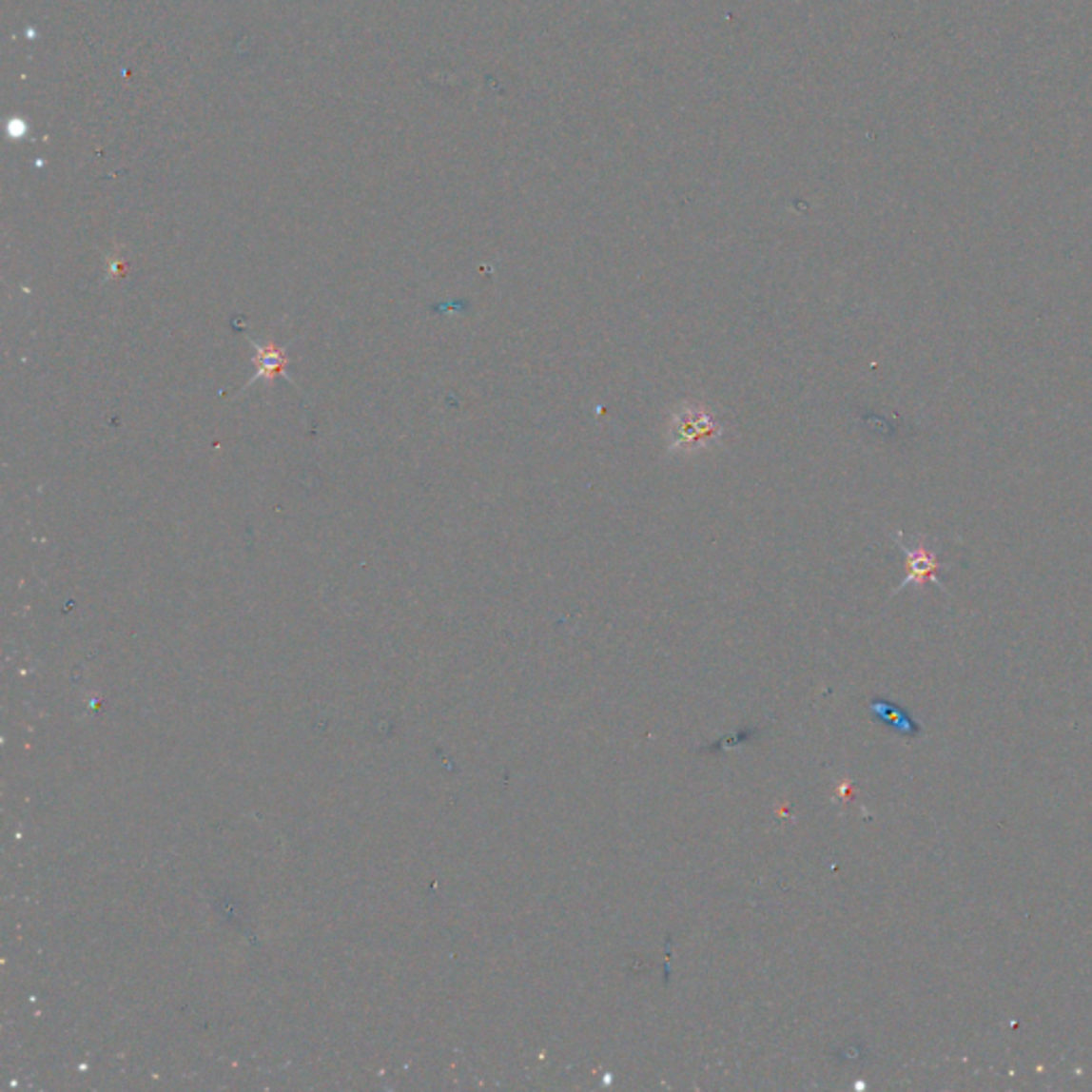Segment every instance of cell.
Wrapping results in <instances>:
<instances>
[{
	"mask_svg": "<svg viewBox=\"0 0 1092 1092\" xmlns=\"http://www.w3.org/2000/svg\"><path fill=\"white\" fill-rule=\"evenodd\" d=\"M724 436V425L707 406L698 401H683L668 419V451L693 453L707 448Z\"/></svg>",
	"mask_w": 1092,
	"mask_h": 1092,
	"instance_id": "cell-1",
	"label": "cell"
},
{
	"mask_svg": "<svg viewBox=\"0 0 1092 1092\" xmlns=\"http://www.w3.org/2000/svg\"><path fill=\"white\" fill-rule=\"evenodd\" d=\"M894 542L898 544V549L903 551L905 555V561H907V576L903 578V583L898 585V589H894V595L898 592H903L905 587L909 585H924V583H935L946 592V585L941 583L939 578V570L941 568H949L952 563H944L939 561L937 553L928 549L926 540H918L915 546H909L903 542V532H896L894 534Z\"/></svg>",
	"mask_w": 1092,
	"mask_h": 1092,
	"instance_id": "cell-2",
	"label": "cell"
},
{
	"mask_svg": "<svg viewBox=\"0 0 1092 1092\" xmlns=\"http://www.w3.org/2000/svg\"><path fill=\"white\" fill-rule=\"evenodd\" d=\"M252 346L257 350V355H254V363H257V374L250 380V384L257 380V378H265V380H273L276 376H286L290 382H293V378L288 376L286 372V365H288V359L284 355V350L278 348L276 343H267V346H261L254 340Z\"/></svg>",
	"mask_w": 1092,
	"mask_h": 1092,
	"instance_id": "cell-3",
	"label": "cell"
}]
</instances>
